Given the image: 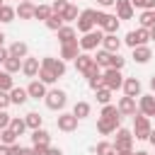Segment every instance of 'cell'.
I'll return each mask as SVG.
<instances>
[{"label": "cell", "instance_id": "6", "mask_svg": "<svg viewBox=\"0 0 155 155\" xmlns=\"http://www.w3.org/2000/svg\"><path fill=\"white\" fill-rule=\"evenodd\" d=\"M44 102H46V107H48L51 111H61V109L68 104V94L56 87V90H48V94L44 97Z\"/></svg>", "mask_w": 155, "mask_h": 155}, {"label": "cell", "instance_id": "39", "mask_svg": "<svg viewBox=\"0 0 155 155\" xmlns=\"http://www.w3.org/2000/svg\"><path fill=\"white\" fill-rule=\"evenodd\" d=\"M39 80H41L44 85H53L58 78H56V73H53V70H48V68H41V70H39Z\"/></svg>", "mask_w": 155, "mask_h": 155}, {"label": "cell", "instance_id": "22", "mask_svg": "<svg viewBox=\"0 0 155 155\" xmlns=\"http://www.w3.org/2000/svg\"><path fill=\"white\" fill-rule=\"evenodd\" d=\"M116 17H119V19H131V17H133V5H131V0H116Z\"/></svg>", "mask_w": 155, "mask_h": 155}, {"label": "cell", "instance_id": "56", "mask_svg": "<svg viewBox=\"0 0 155 155\" xmlns=\"http://www.w3.org/2000/svg\"><path fill=\"white\" fill-rule=\"evenodd\" d=\"M2 44H5V34L0 31V46H2Z\"/></svg>", "mask_w": 155, "mask_h": 155}, {"label": "cell", "instance_id": "15", "mask_svg": "<svg viewBox=\"0 0 155 155\" xmlns=\"http://www.w3.org/2000/svg\"><path fill=\"white\" fill-rule=\"evenodd\" d=\"M94 65H97V63H94V58H92L90 53H80V56L75 58V70H78V73H82V75H87Z\"/></svg>", "mask_w": 155, "mask_h": 155}, {"label": "cell", "instance_id": "4", "mask_svg": "<svg viewBox=\"0 0 155 155\" xmlns=\"http://www.w3.org/2000/svg\"><path fill=\"white\" fill-rule=\"evenodd\" d=\"M119 17L116 15H109V12H99L97 10V27L104 31V34H116L119 31Z\"/></svg>", "mask_w": 155, "mask_h": 155}, {"label": "cell", "instance_id": "7", "mask_svg": "<svg viewBox=\"0 0 155 155\" xmlns=\"http://www.w3.org/2000/svg\"><path fill=\"white\" fill-rule=\"evenodd\" d=\"M102 78H104V87L107 90H111V92H116V90H121L124 87V75H121V70H116V68H107L104 73H102Z\"/></svg>", "mask_w": 155, "mask_h": 155}, {"label": "cell", "instance_id": "38", "mask_svg": "<svg viewBox=\"0 0 155 155\" xmlns=\"http://www.w3.org/2000/svg\"><path fill=\"white\" fill-rule=\"evenodd\" d=\"M46 27H48L51 31H58L61 27H65V22H63V17H61V15H51V17L46 19Z\"/></svg>", "mask_w": 155, "mask_h": 155}, {"label": "cell", "instance_id": "16", "mask_svg": "<svg viewBox=\"0 0 155 155\" xmlns=\"http://www.w3.org/2000/svg\"><path fill=\"white\" fill-rule=\"evenodd\" d=\"M121 90H124V94H126V97H133V99H136V97H140L143 85H140V80H138V78H126Z\"/></svg>", "mask_w": 155, "mask_h": 155}, {"label": "cell", "instance_id": "60", "mask_svg": "<svg viewBox=\"0 0 155 155\" xmlns=\"http://www.w3.org/2000/svg\"><path fill=\"white\" fill-rule=\"evenodd\" d=\"M2 5H5V0H0V7H2Z\"/></svg>", "mask_w": 155, "mask_h": 155}, {"label": "cell", "instance_id": "18", "mask_svg": "<svg viewBox=\"0 0 155 155\" xmlns=\"http://www.w3.org/2000/svg\"><path fill=\"white\" fill-rule=\"evenodd\" d=\"M31 145H34V148H48V145H51V133H48L46 128L31 131Z\"/></svg>", "mask_w": 155, "mask_h": 155}, {"label": "cell", "instance_id": "24", "mask_svg": "<svg viewBox=\"0 0 155 155\" xmlns=\"http://www.w3.org/2000/svg\"><path fill=\"white\" fill-rule=\"evenodd\" d=\"M131 58H133L136 63H140V65H143V63H148V61L153 58V51H150V46H136Z\"/></svg>", "mask_w": 155, "mask_h": 155}, {"label": "cell", "instance_id": "53", "mask_svg": "<svg viewBox=\"0 0 155 155\" xmlns=\"http://www.w3.org/2000/svg\"><path fill=\"white\" fill-rule=\"evenodd\" d=\"M116 155H133V150H116Z\"/></svg>", "mask_w": 155, "mask_h": 155}, {"label": "cell", "instance_id": "59", "mask_svg": "<svg viewBox=\"0 0 155 155\" xmlns=\"http://www.w3.org/2000/svg\"><path fill=\"white\" fill-rule=\"evenodd\" d=\"M19 2H31V0H19Z\"/></svg>", "mask_w": 155, "mask_h": 155}, {"label": "cell", "instance_id": "51", "mask_svg": "<svg viewBox=\"0 0 155 155\" xmlns=\"http://www.w3.org/2000/svg\"><path fill=\"white\" fill-rule=\"evenodd\" d=\"M0 155H10V145H2L0 143Z\"/></svg>", "mask_w": 155, "mask_h": 155}, {"label": "cell", "instance_id": "27", "mask_svg": "<svg viewBox=\"0 0 155 155\" xmlns=\"http://www.w3.org/2000/svg\"><path fill=\"white\" fill-rule=\"evenodd\" d=\"M138 22H140V27H143V29H148V31H150V29L155 27V10H143V12H140V17H138Z\"/></svg>", "mask_w": 155, "mask_h": 155}, {"label": "cell", "instance_id": "26", "mask_svg": "<svg viewBox=\"0 0 155 155\" xmlns=\"http://www.w3.org/2000/svg\"><path fill=\"white\" fill-rule=\"evenodd\" d=\"M10 56H12V58H22V61H24V58L29 56V46H27L24 41H15V44L10 46Z\"/></svg>", "mask_w": 155, "mask_h": 155}, {"label": "cell", "instance_id": "5", "mask_svg": "<svg viewBox=\"0 0 155 155\" xmlns=\"http://www.w3.org/2000/svg\"><path fill=\"white\" fill-rule=\"evenodd\" d=\"M148 41H150V31L143 29V27L131 29V31L126 34V39H124V44L131 46V48H136V46H148Z\"/></svg>", "mask_w": 155, "mask_h": 155}, {"label": "cell", "instance_id": "19", "mask_svg": "<svg viewBox=\"0 0 155 155\" xmlns=\"http://www.w3.org/2000/svg\"><path fill=\"white\" fill-rule=\"evenodd\" d=\"M56 36H58L61 46H65V44H73V41H78V31H75V27H70V24L61 27V29L56 31Z\"/></svg>", "mask_w": 155, "mask_h": 155}, {"label": "cell", "instance_id": "11", "mask_svg": "<svg viewBox=\"0 0 155 155\" xmlns=\"http://www.w3.org/2000/svg\"><path fill=\"white\" fill-rule=\"evenodd\" d=\"M78 116L70 111V114H61L58 119H56V126H58V131H65V133H70V131H75L78 128Z\"/></svg>", "mask_w": 155, "mask_h": 155}, {"label": "cell", "instance_id": "55", "mask_svg": "<svg viewBox=\"0 0 155 155\" xmlns=\"http://www.w3.org/2000/svg\"><path fill=\"white\" fill-rule=\"evenodd\" d=\"M150 87H153V92H155V75L150 78Z\"/></svg>", "mask_w": 155, "mask_h": 155}, {"label": "cell", "instance_id": "23", "mask_svg": "<svg viewBox=\"0 0 155 155\" xmlns=\"http://www.w3.org/2000/svg\"><path fill=\"white\" fill-rule=\"evenodd\" d=\"M34 10H36L34 2H19V5L15 7V12H17L19 19H34Z\"/></svg>", "mask_w": 155, "mask_h": 155}, {"label": "cell", "instance_id": "37", "mask_svg": "<svg viewBox=\"0 0 155 155\" xmlns=\"http://www.w3.org/2000/svg\"><path fill=\"white\" fill-rule=\"evenodd\" d=\"M7 128H12L17 136H22V133L27 131V121H24V119H19V116H12V121H10V126H7Z\"/></svg>", "mask_w": 155, "mask_h": 155}, {"label": "cell", "instance_id": "17", "mask_svg": "<svg viewBox=\"0 0 155 155\" xmlns=\"http://www.w3.org/2000/svg\"><path fill=\"white\" fill-rule=\"evenodd\" d=\"M27 94H29V99H44L48 94V90H46V85L41 80H31L27 85Z\"/></svg>", "mask_w": 155, "mask_h": 155}, {"label": "cell", "instance_id": "9", "mask_svg": "<svg viewBox=\"0 0 155 155\" xmlns=\"http://www.w3.org/2000/svg\"><path fill=\"white\" fill-rule=\"evenodd\" d=\"M114 150H133V131L119 128L114 138Z\"/></svg>", "mask_w": 155, "mask_h": 155}, {"label": "cell", "instance_id": "3", "mask_svg": "<svg viewBox=\"0 0 155 155\" xmlns=\"http://www.w3.org/2000/svg\"><path fill=\"white\" fill-rule=\"evenodd\" d=\"M75 24H78V31H80V34H87V31H92V29L97 27V10H92V7L82 10Z\"/></svg>", "mask_w": 155, "mask_h": 155}, {"label": "cell", "instance_id": "2", "mask_svg": "<svg viewBox=\"0 0 155 155\" xmlns=\"http://www.w3.org/2000/svg\"><path fill=\"white\" fill-rule=\"evenodd\" d=\"M150 131H153L150 119H148V116H143V114L138 111V114L133 116V138H136V140H148Z\"/></svg>", "mask_w": 155, "mask_h": 155}, {"label": "cell", "instance_id": "41", "mask_svg": "<svg viewBox=\"0 0 155 155\" xmlns=\"http://www.w3.org/2000/svg\"><path fill=\"white\" fill-rule=\"evenodd\" d=\"M94 153H97V155H111V153H114V143H109V140H99L97 148H94Z\"/></svg>", "mask_w": 155, "mask_h": 155}, {"label": "cell", "instance_id": "31", "mask_svg": "<svg viewBox=\"0 0 155 155\" xmlns=\"http://www.w3.org/2000/svg\"><path fill=\"white\" fill-rule=\"evenodd\" d=\"M2 68H5V73H10V75H12V73H19V70H22V58H12V56H10V58L2 63Z\"/></svg>", "mask_w": 155, "mask_h": 155}, {"label": "cell", "instance_id": "14", "mask_svg": "<svg viewBox=\"0 0 155 155\" xmlns=\"http://www.w3.org/2000/svg\"><path fill=\"white\" fill-rule=\"evenodd\" d=\"M138 111L143 114V116H155V94H140V99H138Z\"/></svg>", "mask_w": 155, "mask_h": 155}, {"label": "cell", "instance_id": "58", "mask_svg": "<svg viewBox=\"0 0 155 155\" xmlns=\"http://www.w3.org/2000/svg\"><path fill=\"white\" fill-rule=\"evenodd\" d=\"M150 39H155V27H153V29H150Z\"/></svg>", "mask_w": 155, "mask_h": 155}, {"label": "cell", "instance_id": "54", "mask_svg": "<svg viewBox=\"0 0 155 155\" xmlns=\"http://www.w3.org/2000/svg\"><path fill=\"white\" fill-rule=\"evenodd\" d=\"M148 140H150V145H155V131H150V136H148Z\"/></svg>", "mask_w": 155, "mask_h": 155}, {"label": "cell", "instance_id": "32", "mask_svg": "<svg viewBox=\"0 0 155 155\" xmlns=\"http://www.w3.org/2000/svg\"><path fill=\"white\" fill-rule=\"evenodd\" d=\"M51 15H53L51 5H36V10H34V19H41V22H46Z\"/></svg>", "mask_w": 155, "mask_h": 155}, {"label": "cell", "instance_id": "57", "mask_svg": "<svg viewBox=\"0 0 155 155\" xmlns=\"http://www.w3.org/2000/svg\"><path fill=\"white\" fill-rule=\"evenodd\" d=\"M133 155H148V153H145V150H136Z\"/></svg>", "mask_w": 155, "mask_h": 155}, {"label": "cell", "instance_id": "1", "mask_svg": "<svg viewBox=\"0 0 155 155\" xmlns=\"http://www.w3.org/2000/svg\"><path fill=\"white\" fill-rule=\"evenodd\" d=\"M102 39H104V31L102 29H92L87 34H82V39H78L80 44V51H94L102 46Z\"/></svg>", "mask_w": 155, "mask_h": 155}, {"label": "cell", "instance_id": "46", "mask_svg": "<svg viewBox=\"0 0 155 155\" xmlns=\"http://www.w3.org/2000/svg\"><path fill=\"white\" fill-rule=\"evenodd\" d=\"M10 121H12V116H10L5 109H0V131H5V128L10 126Z\"/></svg>", "mask_w": 155, "mask_h": 155}, {"label": "cell", "instance_id": "36", "mask_svg": "<svg viewBox=\"0 0 155 155\" xmlns=\"http://www.w3.org/2000/svg\"><path fill=\"white\" fill-rule=\"evenodd\" d=\"M61 17H63V22H78V17H80V12H78V7H75L73 2H68V7H65V12H63Z\"/></svg>", "mask_w": 155, "mask_h": 155}, {"label": "cell", "instance_id": "10", "mask_svg": "<svg viewBox=\"0 0 155 155\" xmlns=\"http://www.w3.org/2000/svg\"><path fill=\"white\" fill-rule=\"evenodd\" d=\"M41 68H48L56 73V78H63L65 75V61L63 58H53V56H44L41 58Z\"/></svg>", "mask_w": 155, "mask_h": 155}, {"label": "cell", "instance_id": "52", "mask_svg": "<svg viewBox=\"0 0 155 155\" xmlns=\"http://www.w3.org/2000/svg\"><path fill=\"white\" fill-rule=\"evenodd\" d=\"M22 155H36V150H34V148H24V153H22Z\"/></svg>", "mask_w": 155, "mask_h": 155}, {"label": "cell", "instance_id": "8", "mask_svg": "<svg viewBox=\"0 0 155 155\" xmlns=\"http://www.w3.org/2000/svg\"><path fill=\"white\" fill-rule=\"evenodd\" d=\"M119 128H121V116H111V119L99 116V119H97V131H99L102 136H109V133H114V131H119Z\"/></svg>", "mask_w": 155, "mask_h": 155}, {"label": "cell", "instance_id": "21", "mask_svg": "<svg viewBox=\"0 0 155 155\" xmlns=\"http://www.w3.org/2000/svg\"><path fill=\"white\" fill-rule=\"evenodd\" d=\"M80 53H82V51H80V44H78V41L61 46V58H63V61H75Z\"/></svg>", "mask_w": 155, "mask_h": 155}, {"label": "cell", "instance_id": "61", "mask_svg": "<svg viewBox=\"0 0 155 155\" xmlns=\"http://www.w3.org/2000/svg\"><path fill=\"white\" fill-rule=\"evenodd\" d=\"M111 155H116V150H114V153H111Z\"/></svg>", "mask_w": 155, "mask_h": 155}, {"label": "cell", "instance_id": "12", "mask_svg": "<svg viewBox=\"0 0 155 155\" xmlns=\"http://www.w3.org/2000/svg\"><path fill=\"white\" fill-rule=\"evenodd\" d=\"M39 70H41V61L39 58H31V56H27L24 61H22V73L27 75V78H39Z\"/></svg>", "mask_w": 155, "mask_h": 155}, {"label": "cell", "instance_id": "48", "mask_svg": "<svg viewBox=\"0 0 155 155\" xmlns=\"http://www.w3.org/2000/svg\"><path fill=\"white\" fill-rule=\"evenodd\" d=\"M24 153V148L19 145V143H15V145H10V155H22Z\"/></svg>", "mask_w": 155, "mask_h": 155}, {"label": "cell", "instance_id": "30", "mask_svg": "<svg viewBox=\"0 0 155 155\" xmlns=\"http://www.w3.org/2000/svg\"><path fill=\"white\" fill-rule=\"evenodd\" d=\"M90 111H92L90 102H75V107H73V114H75L78 119H87V116H90Z\"/></svg>", "mask_w": 155, "mask_h": 155}, {"label": "cell", "instance_id": "45", "mask_svg": "<svg viewBox=\"0 0 155 155\" xmlns=\"http://www.w3.org/2000/svg\"><path fill=\"white\" fill-rule=\"evenodd\" d=\"M65 7H68V0H53V2H51L53 15H63V12H65Z\"/></svg>", "mask_w": 155, "mask_h": 155}, {"label": "cell", "instance_id": "50", "mask_svg": "<svg viewBox=\"0 0 155 155\" xmlns=\"http://www.w3.org/2000/svg\"><path fill=\"white\" fill-rule=\"evenodd\" d=\"M97 5L99 7H111V5H116V0H97Z\"/></svg>", "mask_w": 155, "mask_h": 155}, {"label": "cell", "instance_id": "35", "mask_svg": "<svg viewBox=\"0 0 155 155\" xmlns=\"http://www.w3.org/2000/svg\"><path fill=\"white\" fill-rule=\"evenodd\" d=\"M15 17H17V12H15V7H10V5L5 2V5L0 7V22H2V24H7V22H12Z\"/></svg>", "mask_w": 155, "mask_h": 155}, {"label": "cell", "instance_id": "29", "mask_svg": "<svg viewBox=\"0 0 155 155\" xmlns=\"http://www.w3.org/2000/svg\"><path fill=\"white\" fill-rule=\"evenodd\" d=\"M92 58H94V63H97L99 68L107 70V68H109V61H111V53L104 51V48H97V56H92Z\"/></svg>", "mask_w": 155, "mask_h": 155}, {"label": "cell", "instance_id": "13", "mask_svg": "<svg viewBox=\"0 0 155 155\" xmlns=\"http://www.w3.org/2000/svg\"><path fill=\"white\" fill-rule=\"evenodd\" d=\"M116 107H119V114H121V116H136V114H138V104H136L133 97H126V94H124Z\"/></svg>", "mask_w": 155, "mask_h": 155}, {"label": "cell", "instance_id": "44", "mask_svg": "<svg viewBox=\"0 0 155 155\" xmlns=\"http://www.w3.org/2000/svg\"><path fill=\"white\" fill-rule=\"evenodd\" d=\"M126 65V58L124 56H119V53H111V61H109V68H116V70H121Z\"/></svg>", "mask_w": 155, "mask_h": 155}, {"label": "cell", "instance_id": "20", "mask_svg": "<svg viewBox=\"0 0 155 155\" xmlns=\"http://www.w3.org/2000/svg\"><path fill=\"white\" fill-rule=\"evenodd\" d=\"M102 48L109 51V53H119V48H121V39H119L116 34H104V39H102Z\"/></svg>", "mask_w": 155, "mask_h": 155}, {"label": "cell", "instance_id": "25", "mask_svg": "<svg viewBox=\"0 0 155 155\" xmlns=\"http://www.w3.org/2000/svg\"><path fill=\"white\" fill-rule=\"evenodd\" d=\"M27 99H29V94H27V87H12V90H10V102H12V104L22 107Z\"/></svg>", "mask_w": 155, "mask_h": 155}, {"label": "cell", "instance_id": "28", "mask_svg": "<svg viewBox=\"0 0 155 155\" xmlns=\"http://www.w3.org/2000/svg\"><path fill=\"white\" fill-rule=\"evenodd\" d=\"M24 121H27V128L36 131V128H41V124H44V116H41L39 111H29V114L24 116Z\"/></svg>", "mask_w": 155, "mask_h": 155}, {"label": "cell", "instance_id": "34", "mask_svg": "<svg viewBox=\"0 0 155 155\" xmlns=\"http://www.w3.org/2000/svg\"><path fill=\"white\" fill-rule=\"evenodd\" d=\"M12 87H15L12 75H10V73H5V70H0V92H10Z\"/></svg>", "mask_w": 155, "mask_h": 155}, {"label": "cell", "instance_id": "49", "mask_svg": "<svg viewBox=\"0 0 155 155\" xmlns=\"http://www.w3.org/2000/svg\"><path fill=\"white\" fill-rule=\"evenodd\" d=\"M7 58H10V48H5V46H0V65H2V63H5Z\"/></svg>", "mask_w": 155, "mask_h": 155}, {"label": "cell", "instance_id": "42", "mask_svg": "<svg viewBox=\"0 0 155 155\" xmlns=\"http://www.w3.org/2000/svg\"><path fill=\"white\" fill-rule=\"evenodd\" d=\"M87 85H90V90H99V87H104V78H102V73L90 75V78H87Z\"/></svg>", "mask_w": 155, "mask_h": 155}, {"label": "cell", "instance_id": "47", "mask_svg": "<svg viewBox=\"0 0 155 155\" xmlns=\"http://www.w3.org/2000/svg\"><path fill=\"white\" fill-rule=\"evenodd\" d=\"M12 102H10V92H0V109H7Z\"/></svg>", "mask_w": 155, "mask_h": 155}, {"label": "cell", "instance_id": "40", "mask_svg": "<svg viewBox=\"0 0 155 155\" xmlns=\"http://www.w3.org/2000/svg\"><path fill=\"white\" fill-rule=\"evenodd\" d=\"M94 94H97V102L104 107V104H111V90H107V87H99V90H94Z\"/></svg>", "mask_w": 155, "mask_h": 155}, {"label": "cell", "instance_id": "43", "mask_svg": "<svg viewBox=\"0 0 155 155\" xmlns=\"http://www.w3.org/2000/svg\"><path fill=\"white\" fill-rule=\"evenodd\" d=\"M131 5H133V10L138 7V10H155V0H131Z\"/></svg>", "mask_w": 155, "mask_h": 155}, {"label": "cell", "instance_id": "33", "mask_svg": "<svg viewBox=\"0 0 155 155\" xmlns=\"http://www.w3.org/2000/svg\"><path fill=\"white\" fill-rule=\"evenodd\" d=\"M17 138H19V136H17L12 128L0 131V143H2V145H15V143H17Z\"/></svg>", "mask_w": 155, "mask_h": 155}]
</instances>
